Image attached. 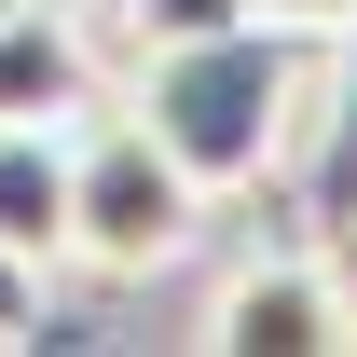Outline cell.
<instances>
[{
	"label": "cell",
	"instance_id": "cell-1",
	"mask_svg": "<svg viewBox=\"0 0 357 357\" xmlns=\"http://www.w3.org/2000/svg\"><path fill=\"white\" fill-rule=\"evenodd\" d=\"M124 110L165 137L206 192H261V178L303 165V137H316V55H303V28H275V14L206 28V42H137V96Z\"/></svg>",
	"mask_w": 357,
	"mask_h": 357
},
{
	"label": "cell",
	"instance_id": "cell-2",
	"mask_svg": "<svg viewBox=\"0 0 357 357\" xmlns=\"http://www.w3.org/2000/svg\"><path fill=\"white\" fill-rule=\"evenodd\" d=\"M206 206H220V192L178 165L137 110H96V124L69 137V261L110 275V289L178 275L192 248H206Z\"/></svg>",
	"mask_w": 357,
	"mask_h": 357
},
{
	"label": "cell",
	"instance_id": "cell-3",
	"mask_svg": "<svg viewBox=\"0 0 357 357\" xmlns=\"http://www.w3.org/2000/svg\"><path fill=\"white\" fill-rule=\"evenodd\" d=\"M192 344L206 357H357V261L330 234L316 248H248V261H220Z\"/></svg>",
	"mask_w": 357,
	"mask_h": 357
},
{
	"label": "cell",
	"instance_id": "cell-4",
	"mask_svg": "<svg viewBox=\"0 0 357 357\" xmlns=\"http://www.w3.org/2000/svg\"><path fill=\"white\" fill-rule=\"evenodd\" d=\"M96 110H110V55H96L83 0H14V14H0V124L83 137Z\"/></svg>",
	"mask_w": 357,
	"mask_h": 357
},
{
	"label": "cell",
	"instance_id": "cell-5",
	"mask_svg": "<svg viewBox=\"0 0 357 357\" xmlns=\"http://www.w3.org/2000/svg\"><path fill=\"white\" fill-rule=\"evenodd\" d=\"M0 234L28 261H69V137L55 124H0Z\"/></svg>",
	"mask_w": 357,
	"mask_h": 357
},
{
	"label": "cell",
	"instance_id": "cell-6",
	"mask_svg": "<svg viewBox=\"0 0 357 357\" xmlns=\"http://www.w3.org/2000/svg\"><path fill=\"white\" fill-rule=\"evenodd\" d=\"M357 206V14L330 28V83H316V137H303V220L344 234Z\"/></svg>",
	"mask_w": 357,
	"mask_h": 357
},
{
	"label": "cell",
	"instance_id": "cell-7",
	"mask_svg": "<svg viewBox=\"0 0 357 357\" xmlns=\"http://www.w3.org/2000/svg\"><path fill=\"white\" fill-rule=\"evenodd\" d=\"M261 0H110L124 42H206V28H248Z\"/></svg>",
	"mask_w": 357,
	"mask_h": 357
},
{
	"label": "cell",
	"instance_id": "cell-8",
	"mask_svg": "<svg viewBox=\"0 0 357 357\" xmlns=\"http://www.w3.org/2000/svg\"><path fill=\"white\" fill-rule=\"evenodd\" d=\"M42 303H55V261H28V248L0 234V357H14V344H42Z\"/></svg>",
	"mask_w": 357,
	"mask_h": 357
},
{
	"label": "cell",
	"instance_id": "cell-9",
	"mask_svg": "<svg viewBox=\"0 0 357 357\" xmlns=\"http://www.w3.org/2000/svg\"><path fill=\"white\" fill-rule=\"evenodd\" d=\"M261 14H275V28H303V42H330V28H344L357 0H261Z\"/></svg>",
	"mask_w": 357,
	"mask_h": 357
},
{
	"label": "cell",
	"instance_id": "cell-10",
	"mask_svg": "<svg viewBox=\"0 0 357 357\" xmlns=\"http://www.w3.org/2000/svg\"><path fill=\"white\" fill-rule=\"evenodd\" d=\"M0 14H14V0H0Z\"/></svg>",
	"mask_w": 357,
	"mask_h": 357
}]
</instances>
